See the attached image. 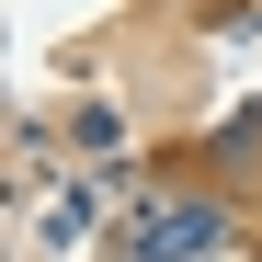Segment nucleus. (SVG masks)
Listing matches in <instances>:
<instances>
[{"label": "nucleus", "mask_w": 262, "mask_h": 262, "mask_svg": "<svg viewBox=\"0 0 262 262\" xmlns=\"http://www.w3.org/2000/svg\"><path fill=\"white\" fill-rule=\"evenodd\" d=\"M216 239H228L216 205H148V216H137V262H194V251H216Z\"/></svg>", "instance_id": "1"}]
</instances>
